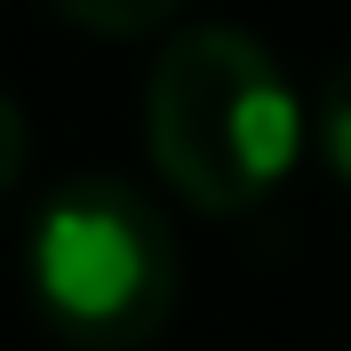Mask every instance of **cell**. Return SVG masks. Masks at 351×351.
Listing matches in <instances>:
<instances>
[{
    "mask_svg": "<svg viewBox=\"0 0 351 351\" xmlns=\"http://www.w3.org/2000/svg\"><path fill=\"white\" fill-rule=\"evenodd\" d=\"M56 16H72L80 32H104V40H136V32H160V24L184 8V0H48Z\"/></svg>",
    "mask_w": 351,
    "mask_h": 351,
    "instance_id": "3957f363",
    "label": "cell"
},
{
    "mask_svg": "<svg viewBox=\"0 0 351 351\" xmlns=\"http://www.w3.org/2000/svg\"><path fill=\"white\" fill-rule=\"evenodd\" d=\"M24 271H32L40 328L72 351L160 343L176 319V295H184V247L128 176L56 184V199L32 216Z\"/></svg>",
    "mask_w": 351,
    "mask_h": 351,
    "instance_id": "7a4b0ae2",
    "label": "cell"
},
{
    "mask_svg": "<svg viewBox=\"0 0 351 351\" xmlns=\"http://www.w3.org/2000/svg\"><path fill=\"white\" fill-rule=\"evenodd\" d=\"M24 160H32V120H24V104L0 88V199L24 184Z\"/></svg>",
    "mask_w": 351,
    "mask_h": 351,
    "instance_id": "5b68a950",
    "label": "cell"
},
{
    "mask_svg": "<svg viewBox=\"0 0 351 351\" xmlns=\"http://www.w3.org/2000/svg\"><path fill=\"white\" fill-rule=\"evenodd\" d=\"M311 144L328 160L335 184H351V56L319 80V104H311Z\"/></svg>",
    "mask_w": 351,
    "mask_h": 351,
    "instance_id": "277c9868",
    "label": "cell"
},
{
    "mask_svg": "<svg viewBox=\"0 0 351 351\" xmlns=\"http://www.w3.org/2000/svg\"><path fill=\"white\" fill-rule=\"evenodd\" d=\"M144 144L176 199L208 216H247L304 152V104L256 32L192 24L160 48L144 80Z\"/></svg>",
    "mask_w": 351,
    "mask_h": 351,
    "instance_id": "6da1fadb",
    "label": "cell"
}]
</instances>
